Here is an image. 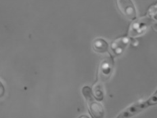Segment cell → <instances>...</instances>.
I'll return each instance as SVG.
<instances>
[{
  "label": "cell",
  "instance_id": "cell-1",
  "mask_svg": "<svg viewBox=\"0 0 157 118\" xmlns=\"http://www.w3.org/2000/svg\"><path fill=\"white\" fill-rule=\"evenodd\" d=\"M82 92L87 101L90 112L92 117L94 118H104V111L103 107L100 103L95 100L91 88L88 86H85L83 88Z\"/></svg>",
  "mask_w": 157,
  "mask_h": 118
},
{
  "label": "cell",
  "instance_id": "cell-2",
  "mask_svg": "<svg viewBox=\"0 0 157 118\" xmlns=\"http://www.w3.org/2000/svg\"><path fill=\"white\" fill-rule=\"evenodd\" d=\"M119 11L129 20L134 21L137 18L136 10L132 0H116Z\"/></svg>",
  "mask_w": 157,
  "mask_h": 118
},
{
  "label": "cell",
  "instance_id": "cell-3",
  "mask_svg": "<svg viewBox=\"0 0 157 118\" xmlns=\"http://www.w3.org/2000/svg\"><path fill=\"white\" fill-rule=\"evenodd\" d=\"M113 69V61L106 58L101 63L98 70V79L101 82L107 81L110 78Z\"/></svg>",
  "mask_w": 157,
  "mask_h": 118
},
{
  "label": "cell",
  "instance_id": "cell-4",
  "mask_svg": "<svg viewBox=\"0 0 157 118\" xmlns=\"http://www.w3.org/2000/svg\"><path fill=\"white\" fill-rule=\"evenodd\" d=\"M94 50L98 53H104L108 51L109 44L107 42L102 38H98L95 39L93 43Z\"/></svg>",
  "mask_w": 157,
  "mask_h": 118
},
{
  "label": "cell",
  "instance_id": "cell-5",
  "mask_svg": "<svg viewBox=\"0 0 157 118\" xmlns=\"http://www.w3.org/2000/svg\"><path fill=\"white\" fill-rule=\"evenodd\" d=\"M127 42H128V41H127V39H119L113 42L111 48H112L113 52H115L117 54H120L126 47Z\"/></svg>",
  "mask_w": 157,
  "mask_h": 118
},
{
  "label": "cell",
  "instance_id": "cell-6",
  "mask_svg": "<svg viewBox=\"0 0 157 118\" xmlns=\"http://www.w3.org/2000/svg\"><path fill=\"white\" fill-rule=\"evenodd\" d=\"M5 94V88L3 84L0 81V98H2Z\"/></svg>",
  "mask_w": 157,
  "mask_h": 118
},
{
  "label": "cell",
  "instance_id": "cell-7",
  "mask_svg": "<svg viewBox=\"0 0 157 118\" xmlns=\"http://www.w3.org/2000/svg\"><path fill=\"white\" fill-rule=\"evenodd\" d=\"M79 118H90V117H88L87 116H81V117H79Z\"/></svg>",
  "mask_w": 157,
  "mask_h": 118
},
{
  "label": "cell",
  "instance_id": "cell-8",
  "mask_svg": "<svg viewBox=\"0 0 157 118\" xmlns=\"http://www.w3.org/2000/svg\"><path fill=\"white\" fill-rule=\"evenodd\" d=\"M155 18L157 20V13H156V14L155 16Z\"/></svg>",
  "mask_w": 157,
  "mask_h": 118
}]
</instances>
